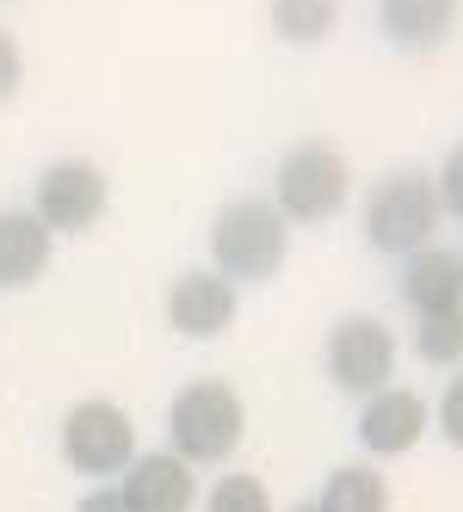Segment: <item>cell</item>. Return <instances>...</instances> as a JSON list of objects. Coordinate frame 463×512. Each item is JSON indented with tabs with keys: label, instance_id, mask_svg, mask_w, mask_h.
Segmentation results:
<instances>
[{
	"label": "cell",
	"instance_id": "cell-16",
	"mask_svg": "<svg viewBox=\"0 0 463 512\" xmlns=\"http://www.w3.org/2000/svg\"><path fill=\"white\" fill-rule=\"evenodd\" d=\"M414 352L426 364H463V303L439 309V315H414Z\"/></svg>",
	"mask_w": 463,
	"mask_h": 512
},
{
	"label": "cell",
	"instance_id": "cell-8",
	"mask_svg": "<svg viewBox=\"0 0 463 512\" xmlns=\"http://www.w3.org/2000/svg\"><path fill=\"white\" fill-rule=\"evenodd\" d=\"M235 315H241V290L229 278H217L210 266L204 272H180L173 290H167V327H173V334H186V340L229 334Z\"/></svg>",
	"mask_w": 463,
	"mask_h": 512
},
{
	"label": "cell",
	"instance_id": "cell-22",
	"mask_svg": "<svg viewBox=\"0 0 463 512\" xmlns=\"http://www.w3.org/2000/svg\"><path fill=\"white\" fill-rule=\"evenodd\" d=\"M297 512H315V506H297Z\"/></svg>",
	"mask_w": 463,
	"mask_h": 512
},
{
	"label": "cell",
	"instance_id": "cell-15",
	"mask_svg": "<svg viewBox=\"0 0 463 512\" xmlns=\"http://www.w3.org/2000/svg\"><path fill=\"white\" fill-rule=\"evenodd\" d=\"M315 512H389V482L377 469H365V463H346V469L328 475Z\"/></svg>",
	"mask_w": 463,
	"mask_h": 512
},
{
	"label": "cell",
	"instance_id": "cell-12",
	"mask_svg": "<svg viewBox=\"0 0 463 512\" xmlns=\"http://www.w3.org/2000/svg\"><path fill=\"white\" fill-rule=\"evenodd\" d=\"M56 235L31 210H0V290H25L50 272Z\"/></svg>",
	"mask_w": 463,
	"mask_h": 512
},
{
	"label": "cell",
	"instance_id": "cell-11",
	"mask_svg": "<svg viewBox=\"0 0 463 512\" xmlns=\"http://www.w3.org/2000/svg\"><path fill=\"white\" fill-rule=\"evenodd\" d=\"M402 303L414 315H439V309H457L463 303V260L451 247H420L402 260Z\"/></svg>",
	"mask_w": 463,
	"mask_h": 512
},
{
	"label": "cell",
	"instance_id": "cell-6",
	"mask_svg": "<svg viewBox=\"0 0 463 512\" xmlns=\"http://www.w3.org/2000/svg\"><path fill=\"white\" fill-rule=\"evenodd\" d=\"M62 457L75 475H124L136 463V426L118 401H75L62 414Z\"/></svg>",
	"mask_w": 463,
	"mask_h": 512
},
{
	"label": "cell",
	"instance_id": "cell-18",
	"mask_svg": "<svg viewBox=\"0 0 463 512\" xmlns=\"http://www.w3.org/2000/svg\"><path fill=\"white\" fill-rule=\"evenodd\" d=\"M433 192H439V210L463 223V142H457V149L445 155V167L433 173Z\"/></svg>",
	"mask_w": 463,
	"mask_h": 512
},
{
	"label": "cell",
	"instance_id": "cell-7",
	"mask_svg": "<svg viewBox=\"0 0 463 512\" xmlns=\"http://www.w3.org/2000/svg\"><path fill=\"white\" fill-rule=\"evenodd\" d=\"M328 377L346 395H377L396 383V334L377 315H346L328 334Z\"/></svg>",
	"mask_w": 463,
	"mask_h": 512
},
{
	"label": "cell",
	"instance_id": "cell-23",
	"mask_svg": "<svg viewBox=\"0 0 463 512\" xmlns=\"http://www.w3.org/2000/svg\"><path fill=\"white\" fill-rule=\"evenodd\" d=\"M457 260H463V253H457Z\"/></svg>",
	"mask_w": 463,
	"mask_h": 512
},
{
	"label": "cell",
	"instance_id": "cell-17",
	"mask_svg": "<svg viewBox=\"0 0 463 512\" xmlns=\"http://www.w3.org/2000/svg\"><path fill=\"white\" fill-rule=\"evenodd\" d=\"M204 512H272V494H266L260 475H223L204 494Z\"/></svg>",
	"mask_w": 463,
	"mask_h": 512
},
{
	"label": "cell",
	"instance_id": "cell-9",
	"mask_svg": "<svg viewBox=\"0 0 463 512\" xmlns=\"http://www.w3.org/2000/svg\"><path fill=\"white\" fill-rule=\"evenodd\" d=\"M420 432H426V401L402 383H389L377 395H365V408H359V445L371 457H402L420 445Z\"/></svg>",
	"mask_w": 463,
	"mask_h": 512
},
{
	"label": "cell",
	"instance_id": "cell-1",
	"mask_svg": "<svg viewBox=\"0 0 463 512\" xmlns=\"http://www.w3.org/2000/svg\"><path fill=\"white\" fill-rule=\"evenodd\" d=\"M291 260V223L272 210V198H235L210 223V272L229 284H266Z\"/></svg>",
	"mask_w": 463,
	"mask_h": 512
},
{
	"label": "cell",
	"instance_id": "cell-19",
	"mask_svg": "<svg viewBox=\"0 0 463 512\" xmlns=\"http://www.w3.org/2000/svg\"><path fill=\"white\" fill-rule=\"evenodd\" d=\"M439 432H445V445H457L463 451V371L445 383V395H439Z\"/></svg>",
	"mask_w": 463,
	"mask_h": 512
},
{
	"label": "cell",
	"instance_id": "cell-5",
	"mask_svg": "<svg viewBox=\"0 0 463 512\" xmlns=\"http://www.w3.org/2000/svg\"><path fill=\"white\" fill-rule=\"evenodd\" d=\"M105 204H112V179H105L99 161L81 155H62L38 173V192H31V216L50 229V235H87Z\"/></svg>",
	"mask_w": 463,
	"mask_h": 512
},
{
	"label": "cell",
	"instance_id": "cell-14",
	"mask_svg": "<svg viewBox=\"0 0 463 512\" xmlns=\"http://www.w3.org/2000/svg\"><path fill=\"white\" fill-rule=\"evenodd\" d=\"M266 19L278 31V44L291 50H315L334 38L340 25V0H266Z\"/></svg>",
	"mask_w": 463,
	"mask_h": 512
},
{
	"label": "cell",
	"instance_id": "cell-2",
	"mask_svg": "<svg viewBox=\"0 0 463 512\" xmlns=\"http://www.w3.org/2000/svg\"><path fill=\"white\" fill-rule=\"evenodd\" d=\"M352 198V161L334 149V142L309 136L297 149L278 155V173H272V210L284 223H328L340 216Z\"/></svg>",
	"mask_w": 463,
	"mask_h": 512
},
{
	"label": "cell",
	"instance_id": "cell-13",
	"mask_svg": "<svg viewBox=\"0 0 463 512\" xmlns=\"http://www.w3.org/2000/svg\"><path fill=\"white\" fill-rule=\"evenodd\" d=\"M463 0H377V25L396 50H439L457 31Z\"/></svg>",
	"mask_w": 463,
	"mask_h": 512
},
{
	"label": "cell",
	"instance_id": "cell-20",
	"mask_svg": "<svg viewBox=\"0 0 463 512\" xmlns=\"http://www.w3.org/2000/svg\"><path fill=\"white\" fill-rule=\"evenodd\" d=\"M19 87H25V50H19L13 31H0V105H7Z\"/></svg>",
	"mask_w": 463,
	"mask_h": 512
},
{
	"label": "cell",
	"instance_id": "cell-10",
	"mask_svg": "<svg viewBox=\"0 0 463 512\" xmlns=\"http://www.w3.org/2000/svg\"><path fill=\"white\" fill-rule=\"evenodd\" d=\"M118 494H124L130 512H192L198 482H192V469L173 457V451H149V457H136L124 469Z\"/></svg>",
	"mask_w": 463,
	"mask_h": 512
},
{
	"label": "cell",
	"instance_id": "cell-21",
	"mask_svg": "<svg viewBox=\"0 0 463 512\" xmlns=\"http://www.w3.org/2000/svg\"><path fill=\"white\" fill-rule=\"evenodd\" d=\"M75 512H130V506H124V494H118V488H93V494H81V506H75Z\"/></svg>",
	"mask_w": 463,
	"mask_h": 512
},
{
	"label": "cell",
	"instance_id": "cell-3",
	"mask_svg": "<svg viewBox=\"0 0 463 512\" xmlns=\"http://www.w3.org/2000/svg\"><path fill=\"white\" fill-rule=\"evenodd\" d=\"M247 432V408L241 395L223 383V377H198L173 395L167 408V438H173V457L186 469L192 463H229V451L241 445Z\"/></svg>",
	"mask_w": 463,
	"mask_h": 512
},
{
	"label": "cell",
	"instance_id": "cell-4",
	"mask_svg": "<svg viewBox=\"0 0 463 512\" xmlns=\"http://www.w3.org/2000/svg\"><path fill=\"white\" fill-rule=\"evenodd\" d=\"M439 223H445L439 192H433V179L414 173V167L377 179V192H371V204H365V241H371L377 253H389V260H408V253L433 247Z\"/></svg>",
	"mask_w": 463,
	"mask_h": 512
}]
</instances>
